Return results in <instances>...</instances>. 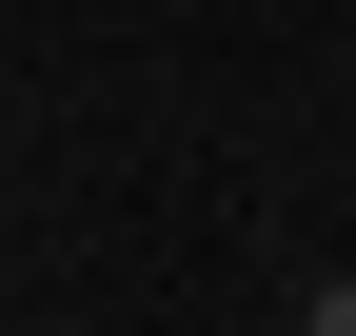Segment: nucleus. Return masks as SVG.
Segmentation results:
<instances>
[{"label":"nucleus","mask_w":356,"mask_h":336,"mask_svg":"<svg viewBox=\"0 0 356 336\" xmlns=\"http://www.w3.org/2000/svg\"><path fill=\"white\" fill-rule=\"evenodd\" d=\"M297 336H356V277H297Z\"/></svg>","instance_id":"obj_1"}]
</instances>
